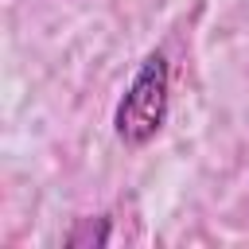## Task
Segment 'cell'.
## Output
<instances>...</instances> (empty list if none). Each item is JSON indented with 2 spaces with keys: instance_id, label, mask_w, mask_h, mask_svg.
<instances>
[{
  "instance_id": "cell-1",
  "label": "cell",
  "mask_w": 249,
  "mask_h": 249,
  "mask_svg": "<svg viewBox=\"0 0 249 249\" xmlns=\"http://www.w3.org/2000/svg\"><path fill=\"white\" fill-rule=\"evenodd\" d=\"M167 89H171L167 58H163L160 51L144 54V62L136 66L124 97H121V105H117V117H113L117 136H121L124 144L140 148V144H148V140L163 128V121H167Z\"/></svg>"
},
{
  "instance_id": "cell-2",
  "label": "cell",
  "mask_w": 249,
  "mask_h": 249,
  "mask_svg": "<svg viewBox=\"0 0 249 249\" xmlns=\"http://www.w3.org/2000/svg\"><path fill=\"white\" fill-rule=\"evenodd\" d=\"M105 241H109L105 218H82V226L66 233V245H105Z\"/></svg>"
}]
</instances>
